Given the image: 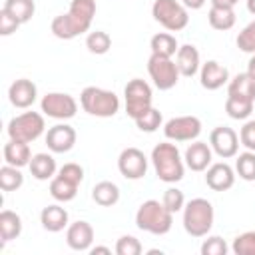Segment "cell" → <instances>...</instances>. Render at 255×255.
<instances>
[{
    "label": "cell",
    "mask_w": 255,
    "mask_h": 255,
    "mask_svg": "<svg viewBox=\"0 0 255 255\" xmlns=\"http://www.w3.org/2000/svg\"><path fill=\"white\" fill-rule=\"evenodd\" d=\"M44 129H46V122H44V116L38 112H24L8 122L10 139H18L26 143L38 139L44 133Z\"/></svg>",
    "instance_id": "52a82bcc"
},
{
    "label": "cell",
    "mask_w": 255,
    "mask_h": 255,
    "mask_svg": "<svg viewBox=\"0 0 255 255\" xmlns=\"http://www.w3.org/2000/svg\"><path fill=\"white\" fill-rule=\"evenodd\" d=\"M4 159L6 163L14 165V167H24L30 163L32 153H30V145L26 141H18V139H10L4 145Z\"/></svg>",
    "instance_id": "7402d4cb"
},
{
    "label": "cell",
    "mask_w": 255,
    "mask_h": 255,
    "mask_svg": "<svg viewBox=\"0 0 255 255\" xmlns=\"http://www.w3.org/2000/svg\"><path fill=\"white\" fill-rule=\"evenodd\" d=\"M163 205L171 211V213H177V211H181L183 207H185V195H183V191L181 189H177V187H167L165 191H163Z\"/></svg>",
    "instance_id": "8d00e7d4"
},
{
    "label": "cell",
    "mask_w": 255,
    "mask_h": 255,
    "mask_svg": "<svg viewBox=\"0 0 255 255\" xmlns=\"http://www.w3.org/2000/svg\"><path fill=\"white\" fill-rule=\"evenodd\" d=\"M76 129L68 124H56L46 133V145L54 153H66L76 143Z\"/></svg>",
    "instance_id": "5bb4252c"
},
{
    "label": "cell",
    "mask_w": 255,
    "mask_h": 255,
    "mask_svg": "<svg viewBox=\"0 0 255 255\" xmlns=\"http://www.w3.org/2000/svg\"><path fill=\"white\" fill-rule=\"evenodd\" d=\"M92 199L102 207H112L120 201V187L112 181H100L92 189Z\"/></svg>",
    "instance_id": "484cf974"
},
{
    "label": "cell",
    "mask_w": 255,
    "mask_h": 255,
    "mask_svg": "<svg viewBox=\"0 0 255 255\" xmlns=\"http://www.w3.org/2000/svg\"><path fill=\"white\" fill-rule=\"evenodd\" d=\"M28 167H30L32 175L36 179H40V181L52 179L56 175V159L50 153H36V155H32Z\"/></svg>",
    "instance_id": "603a6c76"
},
{
    "label": "cell",
    "mask_w": 255,
    "mask_h": 255,
    "mask_svg": "<svg viewBox=\"0 0 255 255\" xmlns=\"http://www.w3.org/2000/svg\"><path fill=\"white\" fill-rule=\"evenodd\" d=\"M247 74L255 80V54L251 56V60H249V64H247Z\"/></svg>",
    "instance_id": "bcb514c9"
},
{
    "label": "cell",
    "mask_w": 255,
    "mask_h": 255,
    "mask_svg": "<svg viewBox=\"0 0 255 255\" xmlns=\"http://www.w3.org/2000/svg\"><path fill=\"white\" fill-rule=\"evenodd\" d=\"M36 96H38L36 84L32 80H26V78H20V80L12 82V86L8 88V100H10V104L14 108H20V110L30 108L36 102Z\"/></svg>",
    "instance_id": "2e32d148"
},
{
    "label": "cell",
    "mask_w": 255,
    "mask_h": 255,
    "mask_svg": "<svg viewBox=\"0 0 255 255\" xmlns=\"http://www.w3.org/2000/svg\"><path fill=\"white\" fill-rule=\"evenodd\" d=\"M4 10L8 14H12L20 24H26L32 20V16L36 12V4H34V0H6Z\"/></svg>",
    "instance_id": "4dcf8cb0"
},
{
    "label": "cell",
    "mask_w": 255,
    "mask_h": 255,
    "mask_svg": "<svg viewBox=\"0 0 255 255\" xmlns=\"http://www.w3.org/2000/svg\"><path fill=\"white\" fill-rule=\"evenodd\" d=\"M22 183H24V175L20 167H14L10 163L0 167V189L2 191H16L22 187Z\"/></svg>",
    "instance_id": "1f68e13d"
},
{
    "label": "cell",
    "mask_w": 255,
    "mask_h": 255,
    "mask_svg": "<svg viewBox=\"0 0 255 255\" xmlns=\"http://www.w3.org/2000/svg\"><path fill=\"white\" fill-rule=\"evenodd\" d=\"M207 20L213 30L225 32L235 26V12L229 6H211L207 12Z\"/></svg>",
    "instance_id": "d4e9b609"
},
{
    "label": "cell",
    "mask_w": 255,
    "mask_h": 255,
    "mask_svg": "<svg viewBox=\"0 0 255 255\" xmlns=\"http://www.w3.org/2000/svg\"><path fill=\"white\" fill-rule=\"evenodd\" d=\"M151 16L169 32H179L189 24L187 8L177 0H155L151 6Z\"/></svg>",
    "instance_id": "8992f818"
},
{
    "label": "cell",
    "mask_w": 255,
    "mask_h": 255,
    "mask_svg": "<svg viewBox=\"0 0 255 255\" xmlns=\"http://www.w3.org/2000/svg\"><path fill=\"white\" fill-rule=\"evenodd\" d=\"M149 48H151V54L165 56V58H171V56L177 54V50H179L175 36H171L169 32H159V34L151 36Z\"/></svg>",
    "instance_id": "4316f807"
},
{
    "label": "cell",
    "mask_w": 255,
    "mask_h": 255,
    "mask_svg": "<svg viewBox=\"0 0 255 255\" xmlns=\"http://www.w3.org/2000/svg\"><path fill=\"white\" fill-rule=\"evenodd\" d=\"M231 249L235 255H255V231H245L237 235Z\"/></svg>",
    "instance_id": "d590c367"
},
{
    "label": "cell",
    "mask_w": 255,
    "mask_h": 255,
    "mask_svg": "<svg viewBox=\"0 0 255 255\" xmlns=\"http://www.w3.org/2000/svg\"><path fill=\"white\" fill-rule=\"evenodd\" d=\"M118 169L126 179H139L147 171V157L137 147H126L118 157Z\"/></svg>",
    "instance_id": "7c38bea8"
},
{
    "label": "cell",
    "mask_w": 255,
    "mask_h": 255,
    "mask_svg": "<svg viewBox=\"0 0 255 255\" xmlns=\"http://www.w3.org/2000/svg\"><path fill=\"white\" fill-rule=\"evenodd\" d=\"M213 205L203 197H195L183 207V229L191 237H205L213 227Z\"/></svg>",
    "instance_id": "277c9868"
},
{
    "label": "cell",
    "mask_w": 255,
    "mask_h": 255,
    "mask_svg": "<svg viewBox=\"0 0 255 255\" xmlns=\"http://www.w3.org/2000/svg\"><path fill=\"white\" fill-rule=\"evenodd\" d=\"M199 82L205 90H219L229 82V72L217 60H207L199 70Z\"/></svg>",
    "instance_id": "e0dca14e"
},
{
    "label": "cell",
    "mask_w": 255,
    "mask_h": 255,
    "mask_svg": "<svg viewBox=\"0 0 255 255\" xmlns=\"http://www.w3.org/2000/svg\"><path fill=\"white\" fill-rule=\"evenodd\" d=\"M209 145L211 149L223 157V159H229L233 155H237V149H239V135L233 128H227V126H219L211 131L209 135Z\"/></svg>",
    "instance_id": "4fadbf2b"
},
{
    "label": "cell",
    "mask_w": 255,
    "mask_h": 255,
    "mask_svg": "<svg viewBox=\"0 0 255 255\" xmlns=\"http://www.w3.org/2000/svg\"><path fill=\"white\" fill-rule=\"evenodd\" d=\"M133 122H135L137 129L151 133V131H155V129L161 126L163 118H161V112H159V110H155V108L151 106V108H149L145 114H141V116H139L137 120H133Z\"/></svg>",
    "instance_id": "e575fe53"
},
{
    "label": "cell",
    "mask_w": 255,
    "mask_h": 255,
    "mask_svg": "<svg viewBox=\"0 0 255 255\" xmlns=\"http://www.w3.org/2000/svg\"><path fill=\"white\" fill-rule=\"evenodd\" d=\"M40 108H42V112L48 118H54V120H70L78 112V102L70 94L50 92V94H46L42 98Z\"/></svg>",
    "instance_id": "8fae6325"
},
{
    "label": "cell",
    "mask_w": 255,
    "mask_h": 255,
    "mask_svg": "<svg viewBox=\"0 0 255 255\" xmlns=\"http://www.w3.org/2000/svg\"><path fill=\"white\" fill-rule=\"evenodd\" d=\"M151 163L157 177L165 183H177L183 179V159L175 143L163 141L151 149Z\"/></svg>",
    "instance_id": "7a4b0ae2"
},
{
    "label": "cell",
    "mask_w": 255,
    "mask_h": 255,
    "mask_svg": "<svg viewBox=\"0 0 255 255\" xmlns=\"http://www.w3.org/2000/svg\"><path fill=\"white\" fill-rule=\"evenodd\" d=\"M124 96H126V114L131 120H137L141 114H145L151 108L153 96H151V88L145 80H139V78L129 80L126 84Z\"/></svg>",
    "instance_id": "ba28073f"
},
{
    "label": "cell",
    "mask_w": 255,
    "mask_h": 255,
    "mask_svg": "<svg viewBox=\"0 0 255 255\" xmlns=\"http://www.w3.org/2000/svg\"><path fill=\"white\" fill-rule=\"evenodd\" d=\"M20 26V22L12 16V14H8L4 8L0 10V34L2 36H10L12 32H16V28Z\"/></svg>",
    "instance_id": "7bdbcfd3"
},
{
    "label": "cell",
    "mask_w": 255,
    "mask_h": 255,
    "mask_svg": "<svg viewBox=\"0 0 255 255\" xmlns=\"http://www.w3.org/2000/svg\"><path fill=\"white\" fill-rule=\"evenodd\" d=\"M116 253L118 255H139L141 253V243L133 235H122L116 243Z\"/></svg>",
    "instance_id": "f35d334b"
},
{
    "label": "cell",
    "mask_w": 255,
    "mask_h": 255,
    "mask_svg": "<svg viewBox=\"0 0 255 255\" xmlns=\"http://www.w3.org/2000/svg\"><path fill=\"white\" fill-rule=\"evenodd\" d=\"M94 241V227L88 221H76L66 231V243L74 251H88Z\"/></svg>",
    "instance_id": "ac0fdd59"
},
{
    "label": "cell",
    "mask_w": 255,
    "mask_h": 255,
    "mask_svg": "<svg viewBox=\"0 0 255 255\" xmlns=\"http://www.w3.org/2000/svg\"><path fill=\"white\" fill-rule=\"evenodd\" d=\"M22 233V219L18 213L10 211V209H4L0 213V239H2V245L16 239L18 235Z\"/></svg>",
    "instance_id": "cb8c5ba5"
},
{
    "label": "cell",
    "mask_w": 255,
    "mask_h": 255,
    "mask_svg": "<svg viewBox=\"0 0 255 255\" xmlns=\"http://www.w3.org/2000/svg\"><path fill=\"white\" fill-rule=\"evenodd\" d=\"M247 10L255 16V0H247Z\"/></svg>",
    "instance_id": "c3c4849f"
},
{
    "label": "cell",
    "mask_w": 255,
    "mask_h": 255,
    "mask_svg": "<svg viewBox=\"0 0 255 255\" xmlns=\"http://www.w3.org/2000/svg\"><path fill=\"white\" fill-rule=\"evenodd\" d=\"M205 2H207V0H181V4H183L187 10H199V8H203Z\"/></svg>",
    "instance_id": "ee69618b"
},
{
    "label": "cell",
    "mask_w": 255,
    "mask_h": 255,
    "mask_svg": "<svg viewBox=\"0 0 255 255\" xmlns=\"http://www.w3.org/2000/svg\"><path fill=\"white\" fill-rule=\"evenodd\" d=\"M96 16V0H72L66 14L52 20V34L60 40H72L90 30Z\"/></svg>",
    "instance_id": "6da1fadb"
},
{
    "label": "cell",
    "mask_w": 255,
    "mask_h": 255,
    "mask_svg": "<svg viewBox=\"0 0 255 255\" xmlns=\"http://www.w3.org/2000/svg\"><path fill=\"white\" fill-rule=\"evenodd\" d=\"M78 193V185L68 181L66 177L62 175H54L52 181H50V195L56 199V201H72Z\"/></svg>",
    "instance_id": "f546056e"
},
{
    "label": "cell",
    "mask_w": 255,
    "mask_h": 255,
    "mask_svg": "<svg viewBox=\"0 0 255 255\" xmlns=\"http://www.w3.org/2000/svg\"><path fill=\"white\" fill-rule=\"evenodd\" d=\"M90 253H92V255H96V253H106V255H110L112 251H110V247H92Z\"/></svg>",
    "instance_id": "7dc6e473"
},
{
    "label": "cell",
    "mask_w": 255,
    "mask_h": 255,
    "mask_svg": "<svg viewBox=\"0 0 255 255\" xmlns=\"http://www.w3.org/2000/svg\"><path fill=\"white\" fill-rule=\"evenodd\" d=\"M205 183L207 187H211L213 191H227L233 187L235 183V171L229 163L219 161V163H211L207 167L205 173Z\"/></svg>",
    "instance_id": "9a60e30c"
},
{
    "label": "cell",
    "mask_w": 255,
    "mask_h": 255,
    "mask_svg": "<svg viewBox=\"0 0 255 255\" xmlns=\"http://www.w3.org/2000/svg\"><path fill=\"white\" fill-rule=\"evenodd\" d=\"M237 48L247 54H255V20L249 22L237 36Z\"/></svg>",
    "instance_id": "74e56055"
},
{
    "label": "cell",
    "mask_w": 255,
    "mask_h": 255,
    "mask_svg": "<svg viewBox=\"0 0 255 255\" xmlns=\"http://www.w3.org/2000/svg\"><path fill=\"white\" fill-rule=\"evenodd\" d=\"M225 112L229 118L233 120H247L253 112V102L247 100V98H241V96H231L227 94V100H225Z\"/></svg>",
    "instance_id": "f1b7e54d"
},
{
    "label": "cell",
    "mask_w": 255,
    "mask_h": 255,
    "mask_svg": "<svg viewBox=\"0 0 255 255\" xmlns=\"http://www.w3.org/2000/svg\"><path fill=\"white\" fill-rule=\"evenodd\" d=\"M80 104H82L84 112H88L90 116H96V118H112L120 112V98L114 92L96 88V86H88L82 90Z\"/></svg>",
    "instance_id": "5b68a950"
},
{
    "label": "cell",
    "mask_w": 255,
    "mask_h": 255,
    "mask_svg": "<svg viewBox=\"0 0 255 255\" xmlns=\"http://www.w3.org/2000/svg\"><path fill=\"white\" fill-rule=\"evenodd\" d=\"M175 64H177V70H179L181 76H185V78L195 76V74L199 72V66H201L197 48L191 46V44L179 46V50H177V54H175Z\"/></svg>",
    "instance_id": "ffe728a7"
},
{
    "label": "cell",
    "mask_w": 255,
    "mask_h": 255,
    "mask_svg": "<svg viewBox=\"0 0 255 255\" xmlns=\"http://www.w3.org/2000/svg\"><path fill=\"white\" fill-rule=\"evenodd\" d=\"M135 225L151 235H165L173 225V213L157 199H147L135 211Z\"/></svg>",
    "instance_id": "3957f363"
},
{
    "label": "cell",
    "mask_w": 255,
    "mask_h": 255,
    "mask_svg": "<svg viewBox=\"0 0 255 255\" xmlns=\"http://www.w3.org/2000/svg\"><path fill=\"white\" fill-rule=\"evenodd\" d=\"M147 74L153 80V86L157 90H161V92L175 88V84H177V80L181 76L179 70H177V64L171 58L157 56V54L149 56V60H147Z\"/></svg>",
    "instance_id": "9c48e42d"
},
{
    "label": "cell",
    "mask_w": 255,
    "mask_h": 255,
    "mask_svg": "<svg viewBox=\"0 0 255 255\" xmlns=\"http://www.w3.org/2000/svg\"><path fill=\"white\" fill-rule=\"evenodd\" d=\"M237 2L239 0H211V6H229V8H233Z\"/></svg>",
    "instance_id": "f6af8a7d"
},
{
    "label": "cell",
    "mask_w": 255,
    "mask_h": 255,
    "mask_svg": "<svg viewBox=\"0 0 255 255\" xmlns=\"http://www.w3.org/2000/svg\"><path fill=\"white\" fill-rule=\"evenodd\" d=\"M235 171L239 173L241 179L245 181H253L255 179V151H245L239 153L235 159Z\"/></svg>",
    "instance_id": "836d02e7"
},
{
    "label": "cell",
    "mask_w": 255,
    "mask_h": 255,
    "mask_svg": "<svg viewBox=\"0 0 255 255\" xmlns=\"http://www.w3.org/2000/svg\"><path fill=\"white\" fill-rule=\"evenodd\" d=\"M86 48H88L92 54L102 56V54H106V52L112 48V38H110V34L104 32V30L90 32L88 38H86Z\"/></svg>",
    "instance_id": "d6a6232c"
},
{
    "label": "cell",
    "mask_w": 255,
    "mask_h": 255,
    "mask_svg": "<svg viewBox=\"0 0 255 255\" xmlns=\"http://www.w3.org/2000/svg\"><path fill=\"white\" fill-rule=\"evenodd\" d=\"M239 141L249 151H255V120H249V122L243 124L241 131H239Z\"/></svg>",
    "instance_id": "b9f144b4"
},
{
    "label": "cell",
    "mask_w": 255,
    "mask_h": 255,
    "mask_svg": "<svg viewBox=\"0 0 255 255\" xmlns=\"http://www.w3.org/2000/svg\"><path fill=\"white\" fill-rule=\"evenodd\" d=\"M40 223L46 231L58 233L68 225V211L62 205H48L40 213Z\"/></svg>",
    "instance_id": "44dd1931"
},
{
    "label": "cell",
    "mask_w": 255,
    "mask_h": 255,
    "mask_svg": "<svg viewBox=\"0 0 255 255\" xmlns=\"http://www.w3.org/2000/svg\"><path fill=\"white\" fill-rule=\"evenodd\" d=\"M185 163L191 171H205L211 165V145L205 141H193L185 149Z\"/></svg>",
    "instance_id": "d6986e66"
},
{
    "label": "cell",
    "mask_w": 255,
    "mask_h": 255,
    "mask_svg": "<svg viewBox=\"0 0 255 255\" xmlns=\"http://www.w3.org/2000/svg\"><path fill=\"white\" fill-rule=\"evenodd\" d=\"M163 133L171 141H193L201 133V120L195 116H177L165 122Z\"/></svg>",
    "instance_id": "30bf717a"
},
{
    "label": "cell",
    "mask_w": 255,
    "mask_h": 255,
    "mask_svg": "<svg viewBox=\"0 0 255 255\" xmlns=\"http://www.w3.org/2000/svg\"><path fill=\"white\" fill-rule=\"evenodd\" d=\"M227 94L241 96V98H247V100L255 102V80L247 72L245 74H237L233 80H229Z\"/></svg>",
    "instance_id": "83f0119b"
},
{
    "label": "cell",
    "mask_w": 255,
    "mask_h": 255,
    "mask_svg": "<svg viewBox=\"0 0 255 255\" xmlns=\"http://www.w3.org/2000/svg\"><path fill=\"white\" fill-rule=\"evenodd\" d=\"M225 253H227V243L217 235L207 237L201 245V255H225Z\"/></svg>",
    "instance_id": "ab89813d"
},
{
    "label": "cell",
    "mask_w": 255,
    "mask_h": 255,
    "mask_svg": "<svg viewBox=\"0 0 255 255\" xmlns=\"http://www.w3.org/2000/svg\"><path fill=\"white\" fill-rule=\"evenodd\" d=\"M58 175H62V177H66L68 181H72V183L80 185V183H82V179H84V169H82L78 163H64V165L60 167Z\"/></svg>",
    "instance_id": "60d3db41"
}]
</instances>
